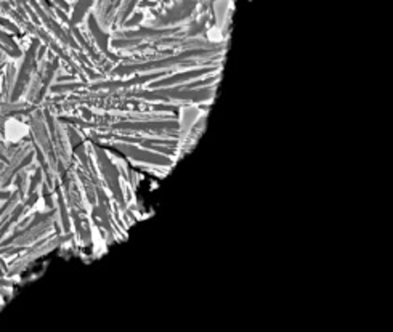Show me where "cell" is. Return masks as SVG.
<instances>
[{
  "label": "cell",
  "mask_w": 393,
  "mask_h": 332,
  "mask_svg": "<svg viewBox=\"0 0 393 332\" xmlns=\"http://www.w3.org/2000/svg\"><path fill=\"white\" fill-rule=\"evenodd\" d=\"M12 196V191H0V199H8Z\"/></svg>",
  "instance_id": "cell-1"
},
{
  "label": "cell",
  "mask_w": 393,
  "mask_h": 332,
  "mask_svg": "<svg viewBox=\"0 0 393 332\" xmlns=\"http://www.w3.org/2000/svg\"><path fill=\"white\" fill-rule=\"evenodd\" d=\"M0 308H2V307H0Z\"/></svg>",
  "instance_id": "cell-2"
}]
</instances>
